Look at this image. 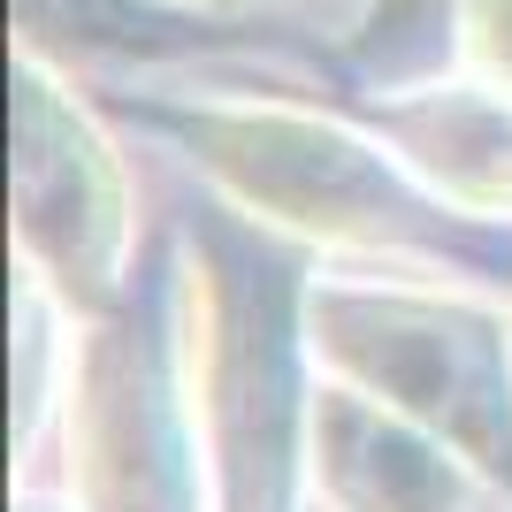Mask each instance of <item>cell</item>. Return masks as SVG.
Masks as SVG:
<instances>
[{
    "label": "cell",
    "mask_w": 512,
    "mask_h": 512,
    "mask_svg": "<svg viewBox=\"0 0 512 512\" xmlns=\"http://www.w3.org/2000/svg\"><path fill=\"white\" fill-rule=\"evenodd\" d=\"M23 230L31 245H62L69 260H92V276L107 283V245L123 230L115 176L92 130L69 107H54L46 85L23 92Z\"/></svg>",
    "instance_id": "cell-1"
},
{
    "label": "cell",
    "mask_w": 512,
    "mask_h": 512,
    "mask_svg": "<svg viewBox=\"0 0 512 512\" xmlns=\"http://www.w3.org/2000/svg\"><path fill=\"white\" fill-rule=\"evenodd\" d=\"M459 54L482 77V92L512 100V0H467L459 8Z\"/></svg>",
    "instance_id": "cell-2"
}]
</instances>
